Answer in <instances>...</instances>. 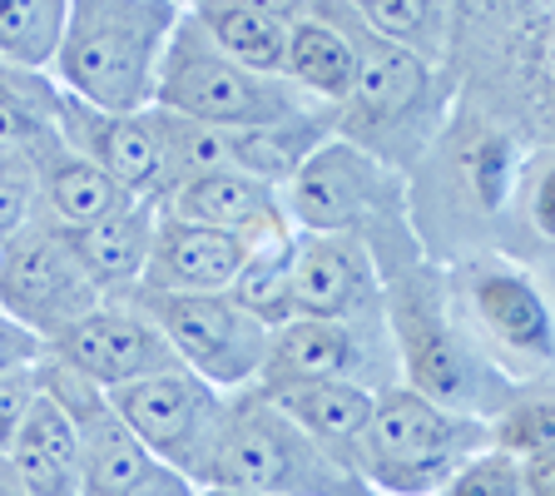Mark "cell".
I'll use <instances>...</instances> for the list:
<instances>
[{"mask_svg":"<svg viewBox=\"0 0 555 496\" xmlns=\"http://www.w3.org/2000/svg\"><path fill=\"white\" fill-rule=\"evenodd\" d=\"M437 496H531V492H526L520 467L511 462L506 452L481 447L476 457H466V462L456 467V476H451Z\"/></svg>","mask_w":555,"mask_h":496,"instance_id":"32","label":"cell"},{"mask_svg":"<svg viewBox=\"0 0 555 496\" xmlns=\"http://www.w3.org/2000/svg\"><path fill=\"white\" fill-rule=\"evenodd\" d=\"M283 80L308 104L337 115L358 80V50L337 30L323 0H288V50H283Z\"/></svg>","mask_w":555,"mask_h":496,"instance_id":"19","label":"cell"},{"mask_svg":"<svg viewBox=\"0 0 555 496\" xmlns=\"http://www.w3.org/2000/svg\"><path fill=\"white\" fill-rule=\"evenodd\" d=\"M104 397H109L119 422H125L164 467H173L184 482L204 486L208 452H214V437H219L229 393L208 387V382L194 378L189 368H164V372H154V378H139Z\"/></svg>","mask_w":555,"mask_h":496,"instance_id":"10","label":"cell"},{"mask_svg":"<svg viewBox=\"0 0 555 496\" xmlns=\"http://www.w3.org/2000/svg\"><path fill=\"white\" fill-rule=\"evenodd\" d=\"M179 11L184 0H69L50 80L104 115H144Z\"/></svg>","mask_w":555,"mask_h":496,"instance_id":"3","label":"cell"},{"mask_svg":"<svg viewBox=\"0 0 555 496\" xmlns=\"http://www.w3.org/2000/svg\"><path fill=\"white\" fill-rule=\"evenodd\" d=\"M491 447L506 452L520 467V482L531 496H555V407H551V378L516 387L506 407L486 422Z\"/></svg>","mask_w":555,"mask_h":496,"instance_id":"25","label":"cell"},{"mask_svg":"<svg viewBox=\"0 0 555 496\" xmlns=\"http://www.w3.org/2000/svg\"><path fill=\"white\" fill-rule=\"evenodd\" d=\"M159 214L233 233V239H243L248 249L298 233L288 224V208H283V189L263 185V179H248V174H238V169H214V174L179 179V185L164 194Z\"/></svg>","mask_w":555,"mask_h":496,"instance_id":"16","label":"cell"},{"mask_svg":"<svg viewBox=\"0 0 555 496\" xmlns=\"http://www.w3.org/2000/svg\"><path fill=\"white\" fill-rule=\"evenodd\" d=\"M75 432H80V496H198L194 482L164 467L119 422L109 397L90 417H80Z\"/></svg>","mask_w":555,"mask_h":496,"instance_id":"17","label":"cell"},{"mask_svg":"<svg viewBox=\"0 0 555 496\" xmlns=\"http://www.w3.org/2000/svg\"><path fill=\"white\" fill-rule=\"evenodd\" d=\"M248 254H254V249L243 239H233V233L159 214V219H154L150 264H144L139 289H150V293H229Z\"/></svg>","mask_w":555,"mask_h":496,"instance_id":"18","label":"cell"},{"mask_svg":"<svg viewBox=\"0 0 555 496\" xmlns=\"http://www.w3.org/2000/svg\"><path fill=\"white\" fill-rule=\"evenodd\" d=\"M298 382H358L367 393L397 387L387 323L382 318H358V323L288 318L283 328H273L254 387H298Z\"/></svg>","mask_w":555,"mask_h":496,"instance_id":"12","label":"cell"},{"mask_svg":"<svg viewBox=\"0 0 555 496\" xmlns=\"http://www.w3.org/2000/svg\"><path fill=\"white\" fill-rule=\"evenodd\" d=\"M154 110L179 119H194L208 129H263V125H288V119L312 115L318 104H308L288 80L273 75H254V69L233 65L229 55L208 46V35L189 15L179 11L169 30V46L159 60V85H154Z\"/></svg>","mask_w":555,"mask_h":496,"instance_id":"8","label":"cell"},{"mask_svg":"<svg viewBox=\"0 0 555 496\" xmlns=\"http://www.w3.org/2000/svg\"><path fill=\"white\" fill-rule=\"evenodd\" d=\"M60 85L50 75L0 65V169L11 160H30L46 139H55Z\"/></svg>","mask_w":555,"mask_h":496,"instance_id":"28","label":"cell"},{"mask_svg":"<svg viewBox=\"0 0 555 496\" xmlns=\"http://www.w3.org/2000/svg\"><path fill=\"white\" fill-rule=\"evenodd\" d=\"M46 358V343L30 338L25 328H15L5 313H0V378H11L21 368H35V363Z\"/></svg>","mask_w":555,"mask_h":496,"instance_id":"35","label":"cell"},{"mask_svg":"<svg viewBox=\"0 0 555 496\" xmlns=\"http://www.w3.org/2000/svg\"><path fill=\"white\" fill-rule=\"evenodd\" d=\"M293 318H382L377 258L352 233H293Z\"/></svg>","mask_w":555,"mask_h":496,"instance_id":"15","label":"cell"},{"mask_svg":"<svg viewBox=\"0 0 555 496\" xmlns=\"http://www.w3.org/2000/svg\"><path fill=\"white\" fill-rule=\"evenodd\" d=\"M154 219H159L154 204H129V208H119V214H109V219L90 224V229H69V233L60 229L69 243V254L80 258L85 278L94 283V293H100L104 303L139 289L144 264H150Z\"/></svg>","mask_w":555,"mask_h":496,"instance_id":"23","label":"cell"},{"mask_svg":"<svg viewBox=\"0 0 555 496\" xmlns=\"http://www.w3.org/2000/svg\"><path fill=\"white\" fill-rule=\"evenodd\" d=\"M323 5L358 50V80L333 115V135L406 179V169L431 150V139L447 125L456 104V75L377 40L358 21L352 0H323Z\"/></svg>","mask_w":555,"mask_h":496,"instance_id":"1","label":"cell"},{"mask_svg":"<svg viewBox=\"0 0 555 496\" xmlns=\"http://www.w3.org/2000/svg\"><path fill=\"white\" fill-rule=\"evenodd\" d=\"M229 139V164L248 179H263V185L283 189L293 174L302 169L323 139H333V115L327 110H312L302 119H288V125H263V129H233Z\"/></svg>","mask_w":555,"mask_h":496,"instance_id":"26","label":"cell"},{"mask_svg":"<svg viewBox=\"0 0 555 496\" xmlns=\"http://www.w3.org/2000/svg\"><path fill=\"white\" fill-rule=\"evenodd\" d=\"M35 393H40L35 368H21V372H11V378H0V462H5L11 437H15V428L25 422V412H30Z\"/></svg>","mask_w":555,"mask_h":496,"instance_id":"34","label":"cell"},{"mask_svg":"<svg viewBox=\"0 0 555 496\" xmlns=\"http://www.w3.org/2000/svg\"><path fill=\"white\" fill-rule=\"evenodd\" d=\"M283 208L298 233H352L372 249L377 274L422 258L406 224V179L347 139H323L283 185Z\"/></svg>","mask_w":555,"mask_h":496,"instance_id":"4","label":"cell"},{"mask_svg":"<svg viewBox=\"0 0 555 496\" xmlns=\"http://www.w3.org/2000/svg\"><path fill=\"white\" fill-rule=\"evenodd\" d=\"M258 393L288 417L312 447H323L337 467L358 476L362 432H367L377 393H367L358 382H298V387H258Z\"/></svg>","mask_w":555,"mask_h":496,"instance_id":"21","label":"cell"},{"mask_svg":"<svg viewBox=\"0 0 555 496\" xmlns=\"http://www.w3.org/2000/svg\"><path fill=\"white\" fill-rule=\"evenodd\" d=\"M229 298L238 303L254 323H263L268 333L288 323L293 318V239L258 243L254 254L243 258Z\"/></svg>","mask_w":555,"mask_h":496,"instance_id":"30","label":"cell"},{"mask_svg":"<svg viewBox=\"0 0 555 496\" xmlns=\"http://www.w3.org/2000/svg\"><path fill=\"white\" fill-rule=\"evenodd\" d=\"M358 21L377 40L451 69V30H456V5L447 0H352Z\"/></svg>","mask_w":555,"mask_h":496,"instance_id":"27","label":"cell"},{"mask_svg":"<svg viewBox=\"0 0 555 496\" xmlns=\"http://www.w3.org/2000/svg\"><path fill=\"white\" fill-rule=\"evenodd\" d=\"M125 303H134V308L159 328V338L169 343L179 368L204 378L208 387H219V393H243V387H254L258 372H263L268 328L254 323L229 293L134 289V293H125Z\"/></svg>","mask_w":555,"mask_h":496,"instance_id":"9","label":"cell"},{"mask_svg":"<svg viewBox=\"0 0 555 496\" xmlns=\"http://www.w3.org/2000/svg\"><path fill=\"white\" fill-rule=\"evenodd\" d=\"M204 486L248 496H372L347 467H337L323 447H312L258 387L229 393Z\"/></svg>","mask_w":555,"mask_h":496,"instance_id":"6","label":"cell"},{"mask_svg":"<svg viewBox=\"0 0 555 496\" xmlns=\"http://www.w3.org/2000/svg\"><path fill=\"white\" fill-rule=\"evenodd\" d=\"M55 135L65 150H75L94 169H104L139 204L159 208L164 194L173 189V174H169V160H164V144L150 110L144 115H104V110H90V104L60 94Z\"/></svg>","mask_w":555,"mask_h":496,"instance_id":"14","label":"cell"},{"mask_svg":"<svg viewBox=\"0 0 555 496\" xmlns=\"http://www.w3.org/2000/svg\"><path fill=\"white\" fill-rule=\"evenodd\" d=\"M5 467L25 496H80V432L46 393H35L15 428Z\"/></svg>","mask_w":555,"mask_h":496,"instance_id":"22","label":"cell"},{"mask_svg":"<svg viewBox=\"0 0 555 496\" xmlns=\"http://www.w3.org/2000/svg\"><path fill=\"white\" fill-rule=\"evenodd\" d=\"M100 293L69 254L65 233L35 214L15 239L0 243V313L40 343H55L69 323L100 308Z\"/></svg>","mask_w":555,"mask_h":496,"instance_id":"11","label":"cell"},{"mask_svg":"<svg viewBox=\"0 0 555 496\" xmlns=\"http://www.w3.org/2000/svg\"><path fill=\"white\" fill-rule=\"evenodd\" d=\"M382 323L392 338L397 382L437 407L491 422L516 397V387H526V382L501 378L456 328L441 293V268L427 258L382 274Z\"/></svg>","mask_w":555,"mask_h":496,"instance_id":"2","label":"cell"},{"mask_svg":"<svg viewBox=\"0 0 555 496\" xmlns=\"http://www.w3.org/2000/svg\"><path fill=\"white\" fill-rule=\"evenodd\" d=\"M35 219V164L11 160L0 169V243L15 239Z\"/></svg>","mask_w":555,"mask_h":496,"instance_id":"33","label":"cell"},{"mask_svg":"<svg viewBox=\"0 0 555 496\" xmlns=\"http://www.w3.org/2000/svg\"><path fill=\"white\" fill-rule=\"evenodd\" d=\"M0 496H25L21 486H15V476H11V467L0 462Z\"/></svg>","mask_w":555,"mask_h":496,"instance_id":"36","label":"cell"},{"mask_svg":"<svg viewBox=\"0 0 555 496\" xmlns=\"http://www.w3.org/2000/svg\"><path fill=\"white\" fill-rule=\"evenodd\" d=\"M198 496H248V492H223V486H204Z\"/></svg>","mask_w":555,"mask_h":496,"instance_id":"37","label":"cell"},{"mask_svg":"<svg viewBox=\"0 0 555 496\" xmlns=\"http://www.w3.org/2000/svg\"><path fill=\"white\" fill-rule=\"evenodd\" d=\"M491 447L481 417L427 403L412 387H382L362 432L358 482L372 496H437L466 457Z\"/></svg>","mask_w":555,"mask_h":496,"instance_id":"7","label":"cell"},{"mask_svg":"<svg viewBox=\"0 0 555 496\" xmlns=\"http://www.w3.org/2000/svg\"><path fill=\"white\" fill-rule=\"evenodd\" d=\"M150 115H154V129H159V144H164V160H169L173 185H179V179H194V174L233 169L223 129H208V125H194V119L164 115V110H150Z\"/></svg>","mask_w":555,"mask_h":496,"instance_id":"31","label":"cell"},{"mask_svg":"<svg viewBox=\"0 0 555 496\" xmlns=\"http://www.w3.org/2000/svg\"><path fill=\"white\" fill-rule=\"evenodd\" d=\"M46 358L65 363L69 372L94 382L100 393H115V387L154 378L164 368H179V358L169 353L159 328L125 298L100 303L94 313H85L80 323H69L55 343H46Z\"/></svg>","mask_w":555,"mask_h":496,"instance_id":"13","label":"cell"},{"mask_svg":"<svg viewBox=\"0 0 555 496\" xmlns=\"http://www.w3.org/2000/svg\"><path fill=\"white\" fill-rule=\"evenodd\" d=\"M35 164V214L55 229H90V224L109 219L119 208L139 204L129 189H119L104 169H94L90 160H80L75 150H65L55 139H46L40 150L30 154Z\"/></svg>","mask_w":555,"mask_h":496,"instance_id":"20","label":"cell"},{"mask_svg":"<svg viewBox=\"0 0 555 496\" xmlns=\"http://www.w3.org/2000/svg\"><path fill=\"white\" fill-rule=\"evenodd\" d=\"M441 293L466 338L511 382L551 378L555 323L541 274L506 254H466L441 268Z\"/></svg>","mask_w":555,"mask_h":496,"instance_id":"5","label":"cell"},{"mask_svg":"<svg viewBox=\"0 0 555 496\" xmlns=\"http://www.w3.org/2000/svg\"><path fill=\"white\" fill-rule=\"evenodd\" d=\"M69 0H0V65L50 75Z\"/></svg>","mask_w":555,"mask_h":496,"instance_id":"29","label":"cell"},{"mask_svg":"<svg viewBox=\"0 0 555 496\" xmlns=\"http://www.w3.org/2000/svg\"><path fill=\"white\" fill-rule=\"evenodd\" d=\"M189 15L208 35V46L233 65L283 80L288 50V0H194Z\"/></svg>","mask_w":555,"mask_h":496,"instance_id":"24","label":"cell"}]
</instances>
